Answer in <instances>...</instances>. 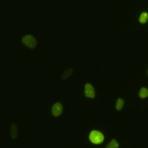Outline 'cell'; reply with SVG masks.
<instances>
[{
	"label": "cell",
	"mask_w": 148,
	"mask_h": 148,
	"mask_svg": "<svg viewBox=\"0 0 148 148\" xmlns=\"http://www.w3.org/2000/svg\"><path fill=\"white\" fill-rule=\"evenodd\" d=\"M89 140L95 145H100L103 142L104 136L100 132L93 130L89 134Z\"/></svg>",
	"instance_id": "6da1fadb"
},
{
	"label": "cell",
	"mask_w": 148,
	"mask_h": 148,
	"mask_svg": "<svg viewBox=\"0 0 148 148\" xmlns=\"http://www.w3.org/2000/svg\"><path fill=\"white\" fill-rule=\"evenodd\" d=\"M22 42L30 49H35L37 45V41L36 38L31 35H26L22 38Z\"/></svg>",
	"instance_id": "7a4b0ae2"
},
{
	"label": "cell",
	"mask_w": 148,
	"mask_h": 148,
	"mask_svg": "<svg viewBox=\"0 0 148 148\" xmlns=\"http://www.w3.org/2000/svg\"><path fill=\"white\" fill-rule=\"evenodd\" d=\"M85 95L89 98H94L95 96V91L91 84L87 83L85 85Z\"/></svg>",
	"instance_id": "3957f363"
},
{
	"label": "cell",
	"mask_w": 148,
	"mask_h": 148,
	"mask_svg": "<svg viewBox=\"0 0 148 148\" xmlns=\"http://www.w3.org/2000/svg\"><path fill=\"white\" fill-rule=\"evenodd\" d=\"M51 111L53 116H59L63 112V106L61 103H56L52 107Z\"/></svg>",
	"instance_id": "277c9868"
},
{
	"label": "cell",
	"mask_w": 148,
	"mask_h": 148,
	"mask_svg": "<svg viewBox=\"0 0 148 148\" xmlns=\"http://www.w3.org/2000/svg\"><path fill=\"white\" fill-rule=\"evenodd\" d=\"M10 134L12 139H15L17 137V127L12 124L10 127Z\"/></svg>",
	"instance_id": "5b68a950"
},
{
	"label": "cell",
	"mask_w": 148,
	"mask_h": 148,
	"mask_svg": "<svg viewBox=\"0 0 148 148\" xmlns=\"http://www.w3.org/2000/svg\"><path fill=\"white\" fill-rule=\"evenodd\" d=\"M138 95L142 99H145V98H148V88H145V87L141 88V89L139 91Z\"/></svg>",
	"instance_id": "8992f818"
},
{
	"label": "cell",
	"mask_w": 148,
	"mask_h": 148,
	"mask_svg": "<svg viewBox=\"0 0 148 148\" xmlns=\"http://www.w3.org/2000/svg\"><path fill=\"white\" fill-rule=\"evenodd\" d=\"M139 21L142 24H145L148 21V12H143L141 13L139 17Z\"/></svg>",
	"instance_id": "52a82bcc"
},
{
	"label": "cell",
	"mask_w": 148,
	"mask_h": 148,
	"mask_svg": "<svg viewBox=\"0 0 148 148\" xmlns=\"http://www.w3.org/2000/svg\"><path fill=\"white\" fill-rule=\"evenodd\" d=\"M72 73H73V68H69V69H67L66 70H65L64 72L63 75H62V78L64 79H67V78H69V77L72 75Z\"/></svg>",
	"instance_id": "ba28073f"
},
{
	"label": "cell",
	"mask_w": 148,
	"mask_h": 148,
	"mask_svg": "<svg viewBox=\"0 0 148 148\" xmlns=\"http://www.w3.org/2000/svg\"><path fill=\"white\" fill-rule=\"evenodd\" d=\"M124 106V101L122 98H119L116 103V109L117 111H121Z\"/></svg>",
	"instance_id": "9c48e42d"
},
{
	"label": "cell",
	"mask_w": 148,
	"mask_h": 148,
	"mask_svg": "<svg viewBox=\"0 0 148 148\" xmlns=\"http://www.w3.org/2000/svg\"><path fill=\"white\" fill-rule=\"evenodd\" d=\"M106 147H110V148H111V147H119V144H118V143L116 142V140H112L111 142H110V143H109V144L107 145Z\"/></svg>",
	"instance_id": "30bf717a"
},
{
	"label": "cell",
	"mask_w": 148,
	"mask_h": 148,
	"mask_svg": "<svg viewBox=\"0 0 148 148\" xmlns=\"http://www.w3.org/2000/svg\"><path fill=\"white\" fill-rule=\"evenodd\" d=\"M147 75H148V69H147Z\"/></svg>",
	"instance_id": "8fae6325"
}]
</instances>
